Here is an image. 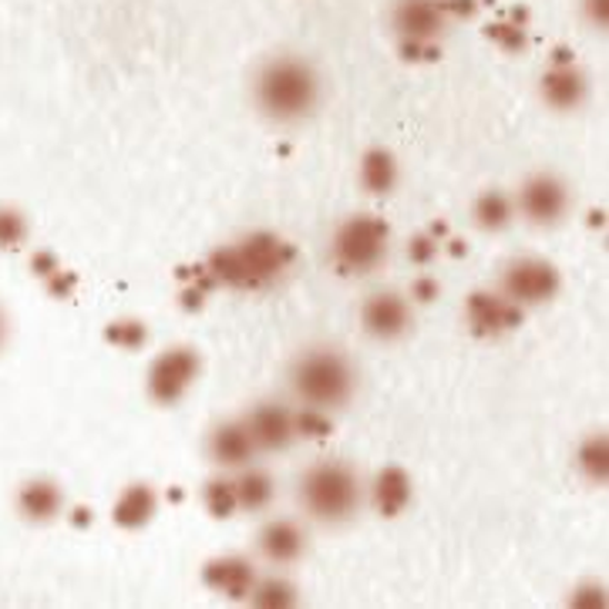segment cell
Wrapping results in <instances>:
<instances>
[{
    "mask_svg": "<svg viewBox=\"0 0 609 609\" xmlns=\"http://www.w3.org/2000/svg\"><path fill=\"white\" fill-rule=\"evenodd\" d=\"M323 98V78L300 54H273L253 78V104L273 126H300L313 118Z\"/></svg>",
    "mask_w": 609,
    "mask_h": 609,
    "instance_id": "6da1fadb",
    "label": "cell"
},
{
    "mask_svg": "<svg viewBox=\"0 0 609 609\" xmlns=\"http://www.w3.org/2000/svg\"><path fill=\"white\" fill-rule=\"evenodd\" d=\"M363 478L343 458H320L313 461L297 485L300 509L310 522L337 529L360 516L363 509Z\"/></svg>",
    "mask_w": 609,
    "mask_h": 609,
    "instance_id": "7a4b0ae2",
    "label": "cell"
},
{
    "mask_svg": "<svg viewBox=\"0 0 609 609\" xmlns=\"http://www.w3.org/2000/svg\"><path fill=\"white\" fill-rule=\"evenodd\" d=\"M290 388L300 408L337 415L357 395V368L340 347H307L290 363Z\"/></svg>",
    "mask_w": 609,
    "mask_h": 609,
    "instance_id": "3957f363",
    "label": "cell"
},
{
    "mask_svg": "<svg viewBox=\"0 0 609 609\" xmlns=\"http://www.w3.org/2000/svg\"><path fill=\"white\" fill-rule=\"evenodd\" d=\"M391 226L381 216H350L330 236V260L343 277H371L388 263Z\"/></svg>",
    "mask_w": 609,
    "mask_h": 609,
    "instance_id": "277c9868",
    "label": "cell"
},
{
    "mask_svg": "<svg viewBox=\"0 0 609 609\" xmlns=\"http://www.w3.org/2000/svg\"><path fill=\"white\" fill-rule=\"evenodd\" d=\"M559 290H562V273L556 270V263L542 257H519L499 277V293L519 303L522 310L556 300Z\"/></svg>",
    "mask_w": 609,
    "mask_h": 609,
    "instance_id": "5b68a950",
    "label": "cell"
},
{
    "mask_svg": "<svg viewBox=\"0 0 609 609\" xmlns=\"http://www.w3.org/2000/svg\"><path fill=\"white\" fill-rule=\"evenodd\" d=\"M512 199H516V216H522L529 226H539V229L559 226L572 209V189L556 172L529 176Z\"/></svg>",
    "mask_w": 609,
    "mask_h": 609,
    "instance_id": "8992f818",
    "label": "cell"
},
{
    "mask_svg": "<svg viewBox=\"0 0 609 609\" xmlns=\"http://www.w3.org/2000/svg\"><path fill=\"white\" fill-rule=\"evenodd\" d=\"M199 368H202V360L192 347H172V350L159 353L146 378L149 398L162 408L179 405L189 395V388L199 381Z\"/></svg>",
    "mask_w": 609,
    "mask_h": 609,
    "instance_id": "52a82bcc",
    "label": "cell"
},
{
    "mask_svg": "<svg viewBox=\"0 0 609 609\" xmlns=\"http://www.w3.org/2000/svg\"><path fill=\"white\" fill-rule=\"evenodd\" d=\"M239 253L242 260H247V270L253 277V290H267L273 287L277 280H283V273L293 267L297 260V250L290 247V242L270 229H253L247 232L239 242Z\"/></svg>",
    "mask_w": 609,
    "mask_h": 609,
    "instance_id": "ba28073f",
    "label": "cell"
},
{
    "mask_svg": "<svg viewBox=\"0 0 609 609\" xmlns=\"http://www.w3.org/2000/svg\"><path fill=\"white\" fill-rule=\"evenodd\" d=\"M360 327L371 340H381V343H395V340L408 337L411 327H415L411 300L395 293V290L371 293L368 300L360 303Z\"/></svg>",
    "mask_w": 609,
    "mask_h": 609,
    "instance_id": "9c48e42d",
    "label": "cell"
},
{
    "mask_svg": "<svg viewBox=\"0 0 609 609\" xmlns=\"http://www.w3.org/2000/svg\"><path fill=\"white\" fill-rule=\"evenodd\" d=\"M526 310L512 300H506L502 293H489V290H475L465 297V327L471 337L492 340L502 337L516 327H522Z\"/></svg>",
    "mask_w": 609,
    "mask_h": 609,
    "instance_id": "30bf717a",
    "label": "cell"
},
{
    "mask_svg": "<svg viewBox=\"0 0 609 609\" xmlns=\"http://www.w3.org/2000/svg\"><path fill=\"white\" fill-rule=\"evenodd\" d=\"M247 425L257 451H287L297 441V421L293 411L280 401H260L239 418Z\"/></svg>",
    "mask_w": 609,
    "mask_h": 609,
    "instance_id": "8fae6325",
    "label": "cell"
},
{
    "mask_svg": "<svg viewBox=\"0 0 609 609\" xmlns=\"http://www.w3.org/2000/svg\"><path fill=\"white\" fill-rule=\"evenodd\" d=\"M448 14L441 0H398L391 11V28L398 38L411 41H441L448 34Z\"/></svg>",
    "mask_w": 609,
    "mask_h": 609,
    "instance_id": "7c38bea8",
    "label": "cell"
},
{
    "mask_svg": "<svg viewBox=\"0 0 609 609\" xmlns=\"http://www.w3.org/2000/svg\"><path fill=\"white\" fill-rule=\"evenodd\" d=\"M257 546H260V556L270 566L287 569V566H293L307 556V529L297 519H270L260 529Z\"/></svg>",
    "mask_w": 609,
    "mask_h": 609,
    "instance_id": "4fadbf2b",
    "label": "cell"
},
{
    "mask_svg": "<svg viewBox=\"0 0 609 609\" xmlns=\"http://www.w3.org/2000/svg\"><path fill=\"white\" fill-rule=\"evenodd\" d=\"M206 451H209V458L219 468H229V471H239V468L253 465V458L260 455L242 421H222V425H216L209 431V438H206Z\"/></svg>",
    "mask_w": 609,
    "mask_h": 609,
    "instance_id": "5bb4252c",
    "label": "cell"
},
{
    "mask_svg": "<svg viewBox=\"0 0 609 609\" xmlns=\"http://www.w3.org/2000/svg\"><path fill=\"white\" fill-rule=\"evenodd\" d=\"M253 582H257V569L242 556H219L202 566V586L226 599H236V602L250 596Z\"/></svg>",
    "mask_w": 609,
    "mask_h": 609,
    "instance_id": "9a60e30c",
    "label": "cell"
},
{
    "mask_svg": "<svg viewBox=\"0 0 609 609\" xmlns=\"http://www.w3.org/2000/svg\"><path fill=\"white\" fill-rule=\"evenodd\" d=\"M539 94L552 111H576L589 98V81L576 64L566 68H549L539 81Z\"/></svg>",
    "mask_w": 609,
    "mask_h": 609,
    "instance_id": "2e32d148",
    "label": "cell"
},
{
    "mask_svg": "<svg viewBox=\"0 0 609 609\" xmlns=\"http://www.w3.org/2000/svg\"><path fill=\"white\" fill-rule=\"evenodd\" d=\"M398 179H401V166H398V159H395L391 149L375 146V149H368V152L360 156V162H357V182H360V189L368 192V196H375V199L391 196L398 189Z\"/></svg>",
    "mask_w": 609,
    "mask_h": 609,
    "instance_id": "e0dca14e",
    "label": "cell"
},
{
    "mask_svg": "<svg viewBox=\"0 0 609 609\" xmlns=\"http://www.w3.org/2000/svg\"><path fill=\"white\" fill-rule=\"evenodd\" d=\"M156 512H159L156 489H152V485H146V481H136V485H129V489L114 499L111 522L118 529H126V532H139V529H146L156 519Z\"/></svg>",
    "mask_w": 609,
    "mask_h": 609,
    "instance_id": "ac0fdd59",
    "label": "cell"
},
{
    "mask_svg": "<svg viewBox=\"0 0 609 609\" xmlns=\"http://www.w3.org/2000/svg\"><path fill=\"white\" fill-rule=\"evenodd\" d=\"M18 512L28 522H34V526L54 522L64 512V492H61V485L51 481V478L24 481L21 492H18Z\"/></svg>",
    "mask_w": 609,
    "mask_h": 609,
    "instance_id": "d6986e66",
    "label": "cell"
},
{
    "mask_svg": "<svg viewBox=\"0 0 609 609\" xmlns=\"http://www.w3.org/2000/svg\"><path fill=\"white\" fill-rule=\"evenodd\" d=\"M411 475L401 468V465H385L378 475H375V485H371V499H375V509L385 516V519H398L408 506H411Z\"/></svg>",
    "mask_w": 609,
    "mask_h": 609,
    "instance_id": "ffe728a7",
    "label": "cell"
},
{
    "mask_svg": "<svg viewBox=\"0 0 609 609\" xmlns=\"http://www.w3.org/2000/svg\"><path fill=\"white\" fill-rule=\"evenodd\" d=\"M236 485V502H239V512H250V516H260L273 506L277 499V481L270 471L263 468H239V478H232Z\"/></svg>",
    "mask_w": 609,
    "mask_h": 609,
    "instance_id": "44dd1931",
    "label": "cell"
},
{
    "mask_svg": "<svg viewBox=\"0 0 609 609\" xmlns=\"http://www.w3.org/2000/svg\"><path fill=\"white\" fill-rule=\"evenodd\" d=\"M206 273L212 277L216 287H229V290H253V277L247 270V260H242L239 247H216L206 260Z\"/></svg>",
    "mask_w": 609,
    "mask_h": 609,
    "instance_id": "7402d4cb",
    "label": "cell"
},
{
    "mask_svg": "<svg viewBox=\"0 0 609 609\" xmlns=\"http://www.w3.org/2000/svg\"><path fill=\"white\" fill-rule=\"evenodd\" d=\"M471 222L481 232H502L516 222V199L502 189L481 192L471 206Z\"/></svg>",
    "mask_w": 609,
    "mask_h": 609,
    "instance_id": "603a6c76",
    "label": "cell"
},
{
    "mask_svg": "<svg viewBox=\"0 0 609 609\" xmlns=\"http://www.w3.org/2000/svg\"><path fill=\"white\" fill-rule=\"evenodd\" d=\"M576 468L589 485L606 489V481H609V438H606V431H592L579 441Z\"/></svg>",
    "mask_w": 609,
    "mask_h": 609,
    "instance_id": "cb8c5ba5",
    "label": "cell"
},
{
    "mask_svg": "<svg viewBox=\"0 0 609 609\" xmlns=\"http://www.w3.org/2000/svg\"><path fill=\"white\" fill-rule=\"evenodd\" d=\"M247 602H253L257 609H293L300 602V592L287 576H257Z\"/></svg>",
    "mask_w": 609,
    "mask_h": 609,
    "instance_id": "d4e9b609",
    "label": "cell"
},
{
    "mask_svg": "<svg viewBox=\"0 0 609 609\" xmlns=\"http://www.w3.org/2000/svg\"><path fill=\"white\" fill-rule=\"evenodd\" d=\"M202 506L212 519H232L239 512L236 502V485L229 478H209L202 485Z\"/></svg>",
    "mask_w": 609,
    "mask_h": 609,
    "instance_id": "484cf974",
    "label": "cell"
},
{
    "mask_svg": "<svg viewBox=\"0 0 609 609\" xmlns=\"http://www.w3.org/2000/svg\"><path fill=\"white\" fill-rule=\"evenodd\" d=\"M28 232H31V226H28V219H24L21 209L0 206V250H18V247H24Z\"/></svg>",
    "mask_w": 609,
    "mask_h": 609,
    "instance_id": "4316f807",
    "label": "cell"
},
{
    "mask_svg": "<svg viewBox=\"0 0 609 609\" xmlns=\"http://www.w3.org/2000/svg\"><path fill=\"white\" fill-rule=\"evenodd\" d=\"M485 38L496 41L509 54H522L529 48V31H526V24H516V21H496V24H489V28H485Z\"/></svg>",
    "mask_w": 609,
    "mask_h": 609,
    "instance_id": "83f0119b",
    "label": "cell"
},
{
    "mask_svg": "<svg viewBox=\"0 0 609 609\" xmlns=\"http://www.w3.org/2000/svg\"><path fill=\"white\" fill-rule=\"evenodd\" d=\"M293 421H297V438H303V441H323L333 435V415H327V411L300 408V411H293Z\"/></svg>",
    "mask_w": 609,
    "mask_h": 609,
    "instance_id": "f1b7e54d",
    "label": "cell"
},
{
    "mask_svg": "<svg viewBox=\"0 0 609 609\" xmlns=\"http://www.w3.org/2000/svg\"><path fill=\"white\" fill-rule=\"evenodd\" d=\"M104 340L121 347V350H139L149 340V330L139 320H114V323L104 327Z\"/></svg>",
    "mask_w": 609,
    "mask_h": 609,
    "instance_id": "f546056e",
    "label": "cell"
},
{
    "mask_svg": "<svg viewBox=\"0 0 609 609\" xmlns=\"http://www.w3.org/2000/svg\"><path fill=\"white\" fill-rule=\"evenodd\" d=\"M441 253V239H435L431 232H418V236H411V242H408V260L415 263V267H428V263H435V257Z\"/></svg>",
    "mask_w": 609,
    "mask_h": 609,
    "instance_id": "4dcf8cb0",
    "label": "cell"
},
{
    "mask_svg": "<svg viewBox=\"0 0 609 609\" xmlns=\"http://www.w3.org/2000/svg\"><path fill=\"white\" fill-rule=\"evenodd\" d=\"M572 609H602L606 606V586L602 582H579L569 599H566Z\"/></svg>",
    "mask_w": 609,
    "mask_h": 609,
    "instance_id": "1f68e13d",
    "label": "cell"
},
{
    "mask_svg": "<svg viewBox=\"0 0 609 609\" xmlns=\"http://www.w3.org/2000/svg\"><path fill=\"white\" fill-rule=\"evenodd\" d=\"M438 58H441V44L438 41H411V38H401V61L425 64V61H438Z\"/></svg>",
    "mask_w": 609,
    "mask_h": 609,
    "instance_id": "d6a6232c",
    "label": "cell"
},
{
    "mask_svg": "<svg viewBox=\"0 0 609 609\" xmlns=\"http://www.w3.org/2000/svg\"><path fill=\"white\" fill-rule=\"evenodd\" d=\"M408 297H411V303H435L438 297H441V280L438 277H415L411 280V290H408Z\"/></svg>",
    "mask_w": 609,
    "mask_h": 609,
    "instance_id": "836d02e7",
    "label": "cell"
},
{
    "mask_svg": "<svg viewBox=\"0 0 609 609\" xmlns=\"http://www.w3.org/2000/svg\"><path fill=\"white\" fill-rule=\"evenodd\" d=\"M48 290H51V297H58V300H68V297H74V287H78V277L71 273V270H54L48 280Z\"/></svg>",
    "mask_w": 609,
    "mask_h": 609,
    "instance_id": "e575fe53",
    "label": "cell"
},
{
    "mask_svg": "<svg viewBox=\"0 0 609 609\" xmlns=\"http://www.w3.org/2000/svg\"><path fill=\"white\" fill-rule=\"evenodd\" d=\"M582 18L596 31H606V24H609V0H582Z\"/></svg>",
    "mask_w": 609,
    "mask_h": 609,
    "instance_id": "d590c367",
    "label": "cell"
},
{
    "mask_svg": "<svg viewBox=\"0 0 609 609\" xmlns=\"http://www.w3.org/2000/svg\"><path fill=\"white\" fill-rule=\"evenodd\" d=\"M448 21H471L478 14V0H441Z\"/></svg>",
    "mask_w": 609,
    "mask_h": 609,
    "instance_id": "8d00e7d4",
    "label": "cell"
},
{
    "mask_svg": "<svg viewBox=\"0 0 609 609\" xmlns=\"http://www.w3.org/2000/svg\"><path fill=\"white\" fill-rule=\"evenodd\" d=\"M54 270H61L58 257H54L51 250H34V257H31V273L41 277V280H48Z\"/></svg>",
    "mask_w": 609,
    "mask_h": 609,
    "instance_id": "74e56055",
    "label": "cell"
},
{
    "mask_svg": "<svg viewBox=\"0 0 609 609\" xmlns=\"http://www.w3.org/2000/svg\"><path fill=\"white\" fill-rule=\"evenodd\" d=\"M202 303H206V290H202L199 283H192V287L182 293V307H186V310H199Z\"/></svg>",
    "mask_w": 609,
    "mask_h": 609,
    "instance_id": "f35d334b",
    "label": "cell"
},
{
    "mask_svg": "<svg viewBox=\"0 0 609 609\" xmlns=\"http://www.w3.org/2000/svg\"><path fill=\"white\" fill-rule=\"evenodd\" d=\"M566 64H576L572 61V51L569 48H552V64L549 68H566Z\"/></svg>",
    "mask_w": 609,
    "mask_h": 609,
    "instance_id": "ab89813d",
    "label": "cell"
},
{
    "mask_svg": "<svg viewBox=\"0 0 609 609\" xmlns=\"http://www.w3.org/2000/svg\"><path fill=\"white\" fill-rule=\"evenodd\" d=\"M4 340H8V317L0 310V347H4Z\"/></svg>",
    "mask_w": 609,
    "mask_h": 609,
    "instance_id": "60d3db41",
    "label": "cell"
},
{
    "mask_svg": "<svg viewBox=\"0 0 609 609\" xmlns=\"http://www.w3.org/2000/svg\"><path fill=\"white\" fill-rule=\"evenodd\" d=\"M448 242H451V253H455V257H461V253H468V250H465V247H461V242H458V239H448Z\"/></svg>",
    "mask_w": 609,
    "mask_h": 609,
    "instance_id": "b9f144b4",
    "label": "cell"
}]
</instances>
